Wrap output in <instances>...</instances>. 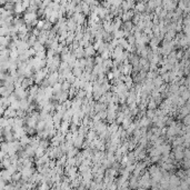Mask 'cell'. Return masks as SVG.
Instances as JSON below:
<instances>
[{"label": "cell", "mask_w": 190, "mask_h": 190, "mask_svg": "<svg viewBox=\"0 0 190 190\" xmlns=\"http://www.w3.org/2000/svg\"><path fill=\"white\" fill-rule=\"evenodd\" d=\"M70 87H71V83L69 82L68 80H65V81L61 83V90H69Z\"/></svg>", "instance_id": "7a4b0ae2"}, {"label": "cell", "mask_w": 190, "mask_h": 190, "mask_svg": "<svg viewBox=\"0 0 190 190\" xmlns=\"http://www.w3.org/2000/svg\"><path fill=\"white\" fill-rule=\"evenodd\" d=\"M148 103V102H147ZM156 107H157V103L154 101V100H151V101H149L148 103V109H156Z\"/></svg>", "instance_id": "3957f363"}, {"label": "cell", "mask_w": 190, "mask_h": 190, "mask_svg": "<svg viewBox=\"0 0 190 190\" xmlns=\"http://www.w3.org/2000/svg\"><path fill=\"white\" fill-rule=\"evenodd\" d=\"M94 53H95L94 47H87V48H85V56H86V58H87V57H91V56H94Z\"/></svg>", "instance_id": "6da1fadb"}, {"label": "cell", "mask_w": 190, "mask_h": 190, "mask_svg": "<svg viewBox=\"0 0 190 190\" xmlns=\"http://www.w3.org/2000/svg\"><path fill=\"white\" fill-rule=\"evenodd\" d=\"M107 78L108 79H113V78H115V76H113V72L112 71H109L107 74Z\"/></svg>", "instance_id": "277c9868"}]
</instances>
